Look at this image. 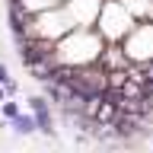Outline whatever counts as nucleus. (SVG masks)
Here are the masks:
<instances>
[{
  "label": "nucleus",
  "mask_w": 153,
  "mask_h": 153,
  "mask_svg": "<svg viewBox=\"0 0 153 153\" xmlns=\"http://www.w3.org/2000/svg\"><path fill=\"white\" fill-rule=\"evenodd\" d=\"M29 112H32V118H35V131L54 137V118H51V108H48L45 96H29Z\"/></svg>",
  "instance_id": "f257e3e1"
},
{
  "label": "nucleus",
  "mask_w": 153,
  "mask_h": 153,
  "mask_svg": "<svg viewBox=\"0 0 153 153\" xmlns=\"http://www.w3.org/2000/svg\"><path fill=\"white\" fill-rule=\"evenodd\" d=\"M7 128L13 134H19V137H29V134H35V118H32V112H19L16 118H10Z\"/></svg>",
  "instance_id": "f03ea898"
},
{
  "label": "nucleus",
  "mask_w": 153,
  "mask_h": 153,
  "mask_svg": "<svg viewBox=\"0 0 153 153\" xmlns=\"http://www.w3.org/2000/svg\"><path fill=\"white\" fill-rule=\"evenodd\" d=\"M0 86H3V89H7V96H16V93H19V86H16V80H13V76H10V70H7V64H3V61H0Z\"/></svg>",
  "instance_id": "7ed1b4c3"
},
{
  "label": "nucleus",
  "mask_w": 153,
  "mask_h": 153,
  "mask_svg": "<svg viewBox=\"0 0 153 153\" xmlns=\"http://www.w3.org/2000/svg\"><path fill=\"white\" fill-rule=\"evenodd\" d=\"M0 112H3V118H16L19 112H22V108H19V102H13V99H3V102H0Z\"/></svg>",
  "instance_id": "20e7f679"
},
{
  "label": "nucleus",
  "mask_w": 153,
  "mask_h": 153,
  "mask_svg": "<svg viewBox=\"0 0 153 153\" xmlns=\"http://www.w3.org/2000/svg\"><path fill=\"white\" fill-rule=\"evenodd\" d=\"M3 99H7V89H3V86H0V102H3Z\"/></svg>",
  "instance_id": "39448f33"
}]
</instances>
